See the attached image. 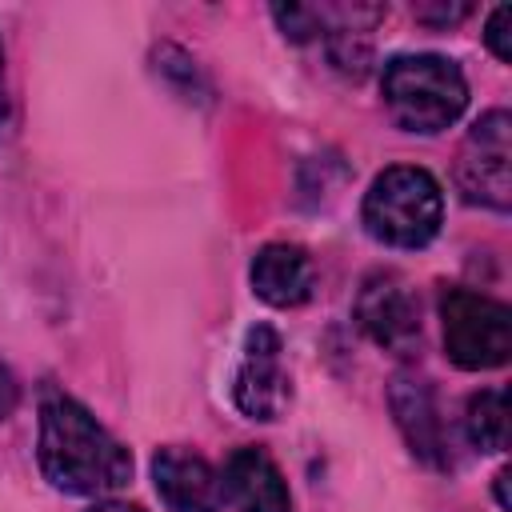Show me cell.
Segmentation results:
<instances>
[{
  "instance_id": "cell-1",
  "label": "cell",
  "mask_w": 512,
  "mask_h": 512,
  "mask_svg": "<svg viewBox=\"0 0 512 512\" xmlns=\"http://www.w3.org/2000/svg\"><path fill=\"white\" fill-rule=\"evenodd\" d=\"M40 472L68 496H104L132 480L128 448L72 396L48 388L40 396Z\"/></svg>"
},
{
  "instance_id": "cell-2",
  "label": "cell",
  "mask_w": 512,
  "mask_h": 512,
  "mask_svg": "<svg viewBox=\"0 0 512 512\" xmlns=\"http://www.w3.org/2000/svg\"><path fill=\"white\" fill-rule=\"evenodd\" d=\"M380 92L404 132H444L468 108V80L456 60L436 52L392 56L380 72Z\"/></svg>"
},
{
  "instance_id": "cell-3",
  "label": "cell",
  "mask_w": 512,
  "mask_h": 512,
  "mask_svg": "<svg viewBox=\"0 0 512 512\" xmlns=\"http://www.w3.org/2000/svg\"><path fill=\"white\" fill-rule=\"evenodd\" d=\"M364 228L388 248H424L444 220V192L428 168L392 164L364 192Z\"/></svg>"
},
{
  "instance_id": "cell-4",
  "label": "cell",
  "mask_w": 512,
  "mask_h": 512,
  "mask_svg": "<svg viewBox=\"0 0 512 512\" xmlns=\"http://www.w3.org/2000/svg\"><path fill=\"white\" fill-rule=\"evenodd\" d=\"M444 352L464 372H488L512 356V308L472 288H444L440 296Z\"/></svg>"
},
{
  "instance_id": "cell-5",
  "label": "cell",
  "mask_w": 512,
  "mask_h": 512,
  "mask_svg": "<svg viewBox=\"0 0 512 512\" xmlns=\"http://www.w3.org/2000/svg\"><path fill=\"white\" fill-rule=\"evenodd\" d=\"M456 188L468 204L508 212L512 208V116L504 108L484 112L456 156Z\"/></svg>"
},
{
  "instance_id": "cell-6",
  "label": "cell",
  "mask_w": 512,
  "mask_h": 512,
  "mask_svg": "<svg viewBox=\"0 0 512 512\" xmlns=\"http://www.w3.org/2000/svg\"><path fill=\"white\" fill-rule=\"evenodd\" d=\"M352 312H356L360 332L372 344H380L384 352L412 356L420 348V304H416V296L408 292V284L396 272L364 276Z\"/></svg>"
},
{
  "instance_id": "cell-7",
  "label": "cell",
  "mask_w": 512,
  "mask_h": 512,
  "mask_svg": "<svg viewBox=\"0 0 512 512\" xmlns=\"http://www.w3.org/2000/svg\"><path fill=\"white\" fill-rule=\"evenodd\" d=\"M284 344L276 328L252 324L244 336V352L232 380V400L248 420H276L288 404V372H284Z\"/></svg>"
},
{
  "instance_id": "cell-8",
  "label": "cell",
  "mask_w": 512,
  "mask_h": 512,
  "mask_svg": "<svg viewBox=\"0 0 512 512\" xmlns=\"http://www.w3.org/2000/svg\"><path fill=\"white\" fill-rule=\"evenodd\" d=\"M388 408L396 416V428L404 436V444L412 448V456L428 468H448L452 456H448V436H444V420H440V408H436V396H432V384L412 376V372H400L392 376L388 384Z\"/></svg>"
},
{
  "instance_id": "cell-9",
  "label": "cell",
  "mask_w": 512,
  "mask_h": 512,
  "mask_svg": "<svg viewBox=\"0 0 512 512\" xmlns=\"http://www.w3.org/2000/svg\"><path fill=\"white\" fill-rule=\"evenodd\" d=\"M152 480L168 512H220L224 504V484L216 468L188 448H160L152 456Z\"/></svg>"
},
{
  "instance_id": "cell-10",
  "label": "cell",
  "mask_w": 512,
  "mask_h": 512,
  "mask_svg": "<svg viewBox=\"0 0 512 512\" xmlns=\"http://www.w3.org/2000/svg\"><path fill=\"white\" fill-rule=\"evenodd\" d=\"M248 280H252V292L272 304V308H296L312 296L316 288V268H312V256L300 248V244H264L256 256H252V268H248Z\"/></svg>"
},
{
  "instance_id": "cell-11",
  "label": "cell",
  "mask_w": 512,
  "mask_h": 512,
  "mask_svg": "<svg viewBox=\"0 0 512 512\" xmlns=\"http://www.w3.org/2000/svg\"><path fill=\"white\" fill-rule=\"evenodd\" d=\"M220 484L240 512H292L288 480L264 448H236L224 464Z\"/></svg>"
},
{
  "instance_id": "cell-12",
  "label": "cell",
  "mask_w": 512,
  "mask_h": 512,
  "mask_svg": "<svg viewBox=\"0 0 512 512\" xmlns=\"http://www.w3.org/2000/svg\"><path fill=\"white\" fill-rule=\"evenodd\" d=\"M464 432H468L472 448L504 452L508 448V392L504 388H480L476 396H468Z\"/></svg>"
},
{
  "instance_id": "cell-13",
  "label": "cell",
  "mask_w": 512,
  "mask_h": 512,
  "mask_svg": "<svg viewBox=\"0 0 512 512\" xmlns=\"http://www.w3.org/2000/svg\"><path fill=\"white\" fill-rule=\"evenodd\" d=\"M272 20L280 24V32L296 44H308L316 36H328V8H312V4H272Z\"/></svg>"
},
{
  "instance_id": "cell-14",
  "label": "cell",
  "mask_w": 512,
  "mask_h": 512,
  "mask_svg": "<svg viewBox=\"0 0 512 512\" xmlns=\"http://www.w3.org/2000/svg\"><path fill=\"white\" fill-rule=\"evenodd\" d=\"M484 44H488V52H492L500 64L512 60V8H508V4L492 8L488 24H484Z\"/></svg>"
},
{
  "instance_id": "cell-15",
  "label": "cell",
  "mask_w": 512,
  "mask_h": 512,
  "mask_svg": "<svg viewBox=\"0 0 512 512\" xmlns=\"http://www.w3.org/2000/svg\"><path fill=\"white\" fill-rule=\"evenodd\" d=\"M468 12H472V4H424V8H416V20L448 28V24H460Z\"/></svg>"
},
{
  "instance_id": "cell-16",
  "label": "cell",
  "mask_w": 512,
  "mask_h": 512,
  "mask_svg": "<svg viewBox=\"0 0 512 512\" xmlns=\"http://www.w3.org/2000/svg\"><path fill=\"white\" fill-rule=\"evenodd\" d=\"M16 404H20V384H16L12 368L0 364V420H8L16 412Z\"/></svg>"
},
{
  "instance_id": "cell-17",
  "label": "cell",
  "mask_w": 512,
  "mask_h": 512,
  "mask_svg": "<svg viewBox=\"0 0 512 512\" xmlns=\"http://www.w3.org/2000/svg\"><path fill=\"white\" fill-rule=\"evenodd\" d=\"M8 116H12V104H8V72H4V44H0V136L8 132Z\"/></svg>"
},
{
  "instance_id": "cell-18",
  "label": "cell",
  "mask_w": 512,
  "mask_h": 512,
  "mask_svg": "<svg viewBox=\"0 0 512 512\" xmlns=\"http://www.w3.org/2000/svg\"><path fill=\"white\" fill-rule=\"evenodd\" d=\"M88 512H144V508H136V504H124V500H100V504H92Z\"/></svg>"
},
{
  "instance_id": "cell-19",
  "label": "cell",
  "mask_w": 512,
  "mask_h": 512,
  "mask_svg": "<svg viewBox=\"0 0 512 512\" xmlns=\"http://www.w3.org/2000/svg\"><path fill=\"white\" fill-rule=\"evenodd\" d=\"M496 500H500V508H508V468L496 476Z\"/></svg>"
}]
</instances>
